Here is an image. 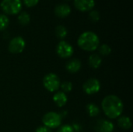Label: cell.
I'll use <instances>...</instances> for the list:
<instances>
[{"label": "cell", "instance_id": "1", "mask_svg": "<svg viewBox=\"0 0 133 132\" xmlns=\"http://www.w3.org/2000/svg\"><path fill=\"white\" fill-rule=\"evenodd\" d=\"M101 107L104 114L110 119L118 118L124 110L122 100L115 95L105 96L101 102Z\"/></svg>", "mask_w": 133, "mask_h": 132}, {"label": "cell", "instance_id": "2", "mask_svg": "<svg viewBox=\"0 0 133 132\" xmlns=\"http://www.w3.org/2000/svg\"><path fill=\"white\" fill-rule=\"evenodd\" d=\"M77 44L83 51H94L100 46V39L94 32L85 31L79 37Z\"/></svg>", "mask_w": 133, "mask_h": 132}, {"label": "cell", "instance_id": "3", "mask_svg": "<svg viewBox=\"0 0 133 132\" xmlns=\"http://www.w3.org/2000/svg\"><path fill=\"white\" fill-rule=\"evenodd\" d=\"M62 118L60 116L59 113L50 111L46 113L42 117V123L44 126L50 128L55 129L58 128L62 125Z\"/></svg>", "mask_w": 133, "mask_h": 132}, {"label": "cell", "instance_id": "4", "mask_svg": "<svg viewBox=\"0 0 133 132\" xmlns=\"http://www.w3.org/2000/svg\"><path fill=\"white\" fill-rule=\"evenodd\" d=\"M60 79L55 73H48L44 75L43 79V86L44 87L51 93L56 92L60 88Z\"/></svg>", "mask_w": 133, "mask_h": 132}, {"label": "cell", "instance_id": "5", "mask_svg": "<svg viewBox=\"0 0 133 132\" xmlns=\"http://www.w3.org/2000/svg\"><path fill=\"white\" fill-rule=\"evenodd\" d=\"M2 9L7 14H17L22 9L21 0H2L1 2Z\"/></svg>", "mask_w": 133, "mask_h": 132}, {"label": "cell", "instance_id": "6", "mask_svg": "<svg viewBox=\"0 0 133 132\" xmlns=\"http://www.w3.org/2000/svg\"><path fill=\"white\" fill-rule=\"evenodd\" d=\"M57 54L62 58H69L74 53L72 46L67 41L61 40L56 46Z\"/></svg>", "mask_w": 133, "mask_h": 132}, {"label": "cell", "instance_id": "7", "mask_svg": "<svg viewBox=\"0 0 133 132\" xmlns=\"http://www.w3.org/2000/svg\"><path fill=\"white\" fill-rule=\"evenodd\" d=\"M26 47V42L22 37H13L9 43L8 49L12 54H19L23 51Z\"/></svg>", "mask_w": 133, "mask_h": 132}, {"label": "cell", "instance_id": "8", "mask_svg": "<svg viewBox=\"0 0 133 132\" xmlns=\"http://www.w3.org/2000/svg\"><path fill=\"white\" fill-rule=\"evenodd\" d=\"M83 89L87 95L96 94L101 89V82L97 79L90 78L84 82L83 85Z\"/></svg>", "mask_w": 133, "mask_h": 132}, {"label": "cell", "instance_id": "9", "mask_svg": "<svg viewBox=\"0 0 133 132\" xmlns=\"http://www.w3.org/2000/svg\"><path fill=\"white\" fill-rule=\"evenodd\" d=\"M75 7L82 12L91 10L95 5L94 0H74Z\"/></svg>", "mask_w": 133, "mask_h": 132}, {"label": "cell", "instance_id": "10", "mask_svg": "<svg viewBox=\"0 0 133 132\" xmlns=\"http://www.w3.org/2000/svg\"><path fill=\"white\" fill-rule=\"evenodd\" d=\"M114 128V124L108 120H99L96 122L95 129L97 132H112Z\"/></svg>", "mask_w": 133, "mask_h": 132}, {"label": "cell", "instance_id": "11", "mask_svg": "<svg viewBox=\"0 0 133 132\" xmlns=\"http://www.w3.org/2000/svg\"><path fill=\"white\" fill-rule=\"evenodd\" d=\"M81 67H82V63L80 60L77 58H72L65 65V68L67 72H69V73L78 72L81 69Z\"/></svg>", "mask_w": 133, "mask_h": 132}, {"label": "cell", "instance_id": "12", "mask_svg": "<svg viewBox=\"0 0 133 132\" xmlns=\"http://www.w3.org/2000/svg\"><path fill=\"white\" fill-rule=\"evenodd\" d=\"M55 13L58 17L61 18L66 17L71 13V7L68 4H65V3L57 5L55 8Z\"/></svg>", "mask_w": 133, "mask_h": 132}, {"label": "cell", "instance_id": "13", "mask_svg": "<svg viewBox=\"0 0 133 132\" xmlns=\"http://www.w3.org/2000/svg\"><path fill=\"white\" fill-rule=\"evenodd\" d=\"M52 100L55 103V104L58 107H64L68 101V97L66 94L62 91H58L56 92L52 97Z\"/></svg>", "mask_w": 133, "mask_h": 132}, {"label": "cell", "instance_id": "14", "mask_svg": "<svg viewBox=\"0 0 133 132\" xmlns=\"http://www.w3.org/2000/svg\"><path fill=\"white\" fill-rule=\"evenodd\" d=\"M88 64L93 69H97L102 64L101 56L98 54H93L88 58Z\"/></svg>", "mask_w": 133, "mask_h": 132}, {"label": "cell", "instance_id": "15", "mask_svg": "<svg viewBox=\"0 0 133 132\" xmlns=\"http://www.w3.org/2000/svg\"><path fill=\"white\" fill-rule=\"evenodd\" d=\"M118 124L121 128L124 130L130 129L132 125L130 117L126 116H120L118 119Z\"/></svg>", "mask_w": 133, "mask_h": 132}, {"label": "cell", "instance_id": "16", "mask_svg": "<svg viewBox=\"0 0 133 132\" xmlns=\"http://www.w3.org/2000/svg\"><path fill=\"white\" fill-rule=\"evenodd\" d=\"M86 110H87L88 115L91 117H95L98 116L101 113V110H100L99 107L93 103H88L86 107Z\"/></svg>", "mask_w": 133, "mask_h": 132}, {"label": "cell", "instance_id": "17", "mask_svg": "<svg viewBox=\"0 0 133 132\" xmlns=\"http://www.w3.org/2000/svg\"><path fill=\"white\" fill-rule=\"evenodd\" d=\"M68 31L65 26H62V25H59L57 26L55 28V35L59 39H63L67 36Z\"/></svg>", "mask_w": 133, "mask_h": 132}, {"label": "cell", "instance_id": "18", "mask_svg": "<svg viewBox=\"0 0 133 132\" xmlns=\"http://www.w3.org/2000/svg\"><path fill=\"white\" fill-rule=\"evenodd\" d=\"M18 21L21 25H27L30 21V16L26 12H21L18 16Z\"/></svg>", "mask_w": 133, "mask_h": 132}, {"label": "cell", "instance_id": "19", "mask_svg": "<svg viewBox=\"0 0 133 132\" xmlns=\"http://www.w3.org/2000/svg\"><path fill=\"white\" fill-rule=\"evenodd\" d=\"M99 48V53L101 56H108L111 53V48L108 44H103L101 46L98 47Z\"/></svg>", "mask_w": 133, "mask_h": 132}, {"label": "cell", "instance_id": "20", "mask_svg": "<svg viewBox=\"0 0 133 132\" xmlns=\"http://www.w3.org/2000/svg\"><path fill=\"white\" fill-rule=\"evenodd\" d=\"M9 23V17L5 14H0V30H3L7 28Z\"/></svg>", "mask_w": 133, "mask_h": 132}, {"label": "cell", "instance_id": "21", "mask_svg": "<svg viewBox=\"0 0 133 132\" xmlns=\"http://www.w3.org/2000/svg\"><path fill=\"white\" fill-rule=\"evenodd\" d=\"M60 88L62 89V92L65 93H69L72 89V83L69 81H65L60 84Z\"/></svg>", "mask_w": 133, "mask_h": 132}, {"label": "cell", "instance_id": "22", "mask_svg": "<svg viewBox=\"0 0 133 132\" xmlns=\"http://www.w3.org/2000/svg\"><path fill=\"white\" fill-rule=\"evenodd\" d=\"M89 19L93 22H97L100 19V13L97 10H91L89 13Z\"/></svg>", "mask_w": 133, "mask_h": 132}, {"label": "cell", "instance_id": "23", "mask_svg": "<svg viewBox=\"0 0 133 132\" xmlns=\"http://www.w3.org/2000/svg\"><path fill=\"white\" fill-rule=\"evenodd\" d=\"M57 132H74V131L71 125L64 124V125H61L58 128V130L57 131Z\"/></svg>", "mask_w": 133, "mask_h": 132}, {"label": "cell", "instance_id": "24", "mask_svg": "<svg viewBox=\"0 0 133 132\" xmlns=\"http://www.w3.org/2000/svg\"><path fill=\"white\" fill-rule=\"evenodd\" d=\"M39 0H23L24 4L27 6V7H32L36 5L38 3Z\"/></svg>", "mask_w": 133, "mask_h": 132}, {"label": "cell", "instance_id": "25", "mask_svg": "<svg viewBox=\"0 0 133 132\" xmlns=\"http://www.w3.org/2000/svg\"><path fill=\"white\" fill-rule=\"evenodd\" d=\"M74 132H80L82 130V125L78 122H74L72 125H71Z\"/></svg>", "mask_w": 133, "mask_h": 132}, {"label": "cell", "instance_id": "26", "mask_svg": "<svg viewBox=\"0 0 133 132\" xmlns=\"http://www.w3.org/2000/svg\"><path fill=\"white\" fill-rule=\"evenodd\" d=\"M35 132H52V131H51V129H50V128H47V127H45V126H40V127H38V128L36 129Z\"/></svg>", "mask_w": 133, "mask_h": 132}]
</instances>
